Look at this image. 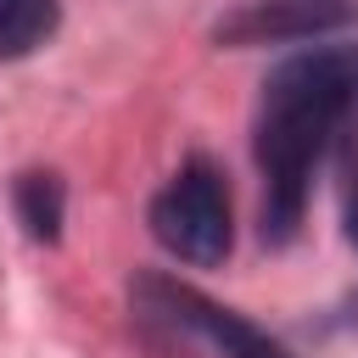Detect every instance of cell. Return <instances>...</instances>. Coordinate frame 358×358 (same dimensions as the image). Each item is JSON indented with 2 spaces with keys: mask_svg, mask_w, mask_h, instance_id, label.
<instances>
[{
  "mask_svg": "<svg viewBox=\"0 0 358 358\" xmlns=\"http://www.w3.org/2000/svg\"><path fill=\"white\" fill-rule=\"evenodd\" d=\"M358 17V0H241L224 22V45H274V39H313Z\"/></svg>",
  "mask_w": 358,
  "mask_h": 358,
  "instance_id": "277c9868",
  "label": "cell"
},
{
  "mask_svg": "<svg viewBox=\"0 0 358 358\" xmlns=\"http://www.w3.org/2000/svg\"><path fill=\"white\" fill-rule=\"evenodd\" d=\"M62 207H67V190L56 173H22L17 179V218L34 241H56L62 235Z\"/></svg>",
  "mask_w": 358,
  "mask_h": 358,
  "instance_id": "8992f818",
  "label": "cell"
},
{
  "mask_svg": "<svg viewBox=\"0 0 358 358\" xmlns=\"http://www.w3.org/2000/svg\"><path fill=\"white\" fill-rule=\"evenodd\" d=\"M151 235L168 257L213 268L229 257L235 224H229V185L207 157H190L157 196H151Z\"/></svg>",
  "mask_w": 358,
  "mask_h": 358,
  "instance_id": "7a4b0ae2",
  "label": "cell"
},
{
  "mask_svg": "<svg viewBox=\"0 0 358 358\" xmlns=\"http://www.w3.org/2000/svg\"><path fill=\"white\" fill-rule=\"evenodd\" d=\"M62 22V0H0V62L34 56Z\"/></svg>",
  "mask_w": 358,
  "mask_h": 358,
  "instance_id": "5b68a950",
  "label": "cell"
},
{
  "mask_svg": "<svg viewBox=\"0 0 358 358\" xmlns=\"http://www.w3.org/2000/svg\"><path fill=\"white\" fill-rule=\"evenodd\" d=\"M140 302H145V313H157V319H168V324L213 341L224 358H291L274 336H263L257 324H246L241 313L218 308L213 296H201V291H190L179 280H162V274L140 280Z\"/></svg>",
  "mask_w": 358,
  "mask_h": 358,
  "instance_id": "3957f363",
  "label": "cell"
},
{
  "mask_svg": "<svg viewBox=\"0 0 358 358\" xmlns=\"http://www.w3.org/2000/svg\"><path fill=\"white\" fill-rule=\"evenodd\" d=\"M263 241L285 246L308 213L319 162L358 134V45H313L263 78L257 123Z\"/></svg>",
  "mask_w": 358,
  "mask_h": 358,
  "instance_id": "6da1fadb",
  "label": "cell"
}]
</instances>
